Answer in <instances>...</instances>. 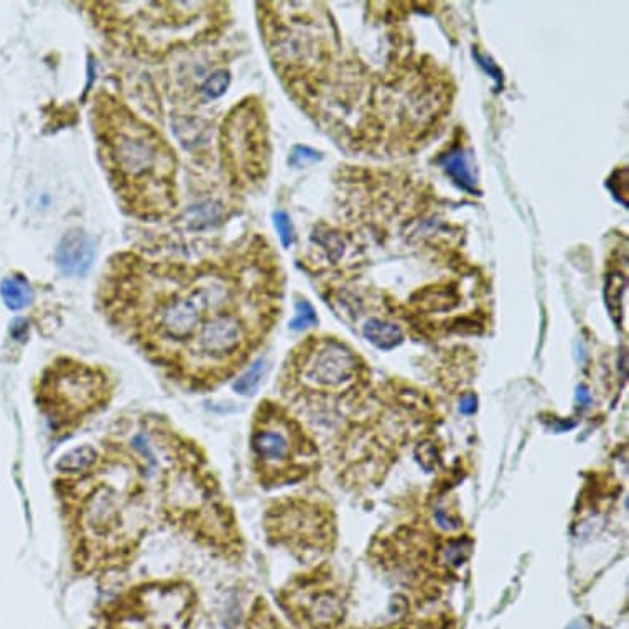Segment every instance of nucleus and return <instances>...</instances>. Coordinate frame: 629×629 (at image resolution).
<instances>
[{
  "instance_id": "16",
  "label": "nucleus",
  "mask_w": 629,
  "mask_h": 629,
  "mask_svg": "<svg viewBox=\"0 0 629 629\" xmlns=\"http://www.w3.org/2000/svg\"><path fill=\"white\" fill-rule=\"evenodd\" d=\"M440 162H442L443 168L447 170L448 175H450L460 187L465 188L468 192L475 190V180H473L470 168H468V164H466L465 155H463L462 150H455V152L443 155Z\"/></svg>"
},
{
  "instance_id": "9",
  "label": "nucleus",
  "mask_w": 629,
  "mask_h": 629,
  "mask_svg": "<svg viewBox=\"0 0 629 629\" xmlns=\"http://www.w3.org/2000/svg\"><path fill=\"white\" fill-rule=\"evenodd\" d=\"M221 159L233 183L257 182L267 167V137L251 99L229 111L221 127Z\"/></svg>"
},
{
  "instance_id": "20",
  "label": "nucleus",
  "mask_w": 629,
  "mask_h": 629,
  "mask_svg": "<svg viewBox=\"0 0 629 629\" xmlns=\"http://www.w3.org/2000/svg\"><path fill=\"white\" fill-rule=\"evenodd\" d=\"M229 83H231V76H229L228 71L221 68V70L213 71L206 78L200 91L206 101H215V99L221 98L226 93Z\"/></svg>"
},
{
  "instance_id": "1",
  "label": "nucleus",
  "mask_w": 629,
  "mask_h": 629,
  "mask_svg": "<svg viewBox=\"0 0 629 629\" xmlns=\"http://www.w3.org/2000/svg\"><path fill=\"white\" fill-rule=\"evenodd\" d=\"M246 252L200 262L121 252L104 269L98 305L112 328L167 378L206 322L221 313L269 310L271 292Z\"/></svg>"
},
{
  "instance_id": "22",
  "label": "nucleus",
  "mask_w": 629,
  "mask_h": 629,
  "mask_svg": "<svg viewBox=\"0 0 629 629\" xmlns=\"http://www.w3.org/2000/svg\"><path fill=\"white\" fill-rule=\"evenodd\" d=\"M315 241L325 249L331 261H338L343 256V252H345V244L341 241L340 236L330 233V231L315 234Z\"/></svg>"
},
{
  "instance_id": "25",
  "label": "nucleus",
  "mask_w": 629,
  "mask_h": 629,
  "mask_svg": "<svg viewBox=\"0 0 629 629\" xmlns=\"http://www.w3.org/2000/svg\"><path fill=\"white\" fill-rule=\"evenodd\" d=\"M470 547H466L462 542H455L452 546L447 549V560L450 564L460 565L465 562L466 557H468V552H470Z\"/></svg>"
},
{
  "instance_id": "29",
  "label": "nucleus",
  "mask_w": 629,
  "mask_h": 629,
  "mask_svg": "<svg viewBox=\"0 0 629 629\" xmlns=\"http://www.w3.org/2000/svg\"><path fill=\"white\" fill-rule=\"evenodd\" d=\"M577 401L580 406L587 407L592 401V396H590V392H588L587 387L582 386L578 387L577 391Z\"/></svg>"
},
{
  "instance_id": "2",
  "label": "nucleus",
  "mask_w": 629,
  "mask_h": 629,
  "mask_svg": "<svg viewBox=\"0 0 629 629\" xmlns=\"http://www.w3.org/2000/svg\"><path fill=\"white\" fill-rule=\"evenodd\" d=\"M99 452L91 470L53 481L71 570L80 578L131 569L149 534V462L119 435L104 438Z\"/></svg>"
},
{
  "instance_id": "5",
  "label": "nucleus",
  "mask_w": 629,
  "mask_h": 629,
  "mask_svg": "<svg viewBox=\"0 0 629 629\" xmlns=\"http://www.w3.org/2000/svg\"><path fill=\"white\" fill-rule=\"evenodd\" d=\"M116 383L108 369L58 356L33 387L38 411L58 438L71 437L108 409Z\"/></svg>"
},
{
  "instance_id": "4",
  "label": "nucleus",
  "mask_w": 629,
  "mask_h": 629,
  "mask_svg": "<svg viewBox=\"0 0 629 629\" xmlns=\"http://www.w3.org/2000/svg\"><path fill=\"white\" fill-rule=\"evenodd\" d=\"M98 154L127 215L160 221L177 210V155L159 129L106 89L91 108Z\"/></svg>"
},
{
  "instance_id": "12",
  "label": "nucleus",
  "mask_w": 629,
  "mask_h": 629,
  "mask_svg": "<svg viewBox=\"0 0 629 629\" xmlns=\"http://www.w3.org/2000/svg\"><path fill=\"white\" fill-rule=\"evenodd\" d=\"M101 452L91 445H81L65 453L56 463V475L75 476L86 473L99 462Z\"/></svg>"
},
{
  "instance_id": "3",
  "label": "nucleus",
  "mask_w": 629,
  "mask_h": 629,
  "mask_svg": "<svg viewBox=\"0 0 629 629\" xmlns=\"http://www.w3.org/2000/svg\"><path fill=\"white\" fill-rule=\"evenodd\" d=\"M157 475V516L221 560L239 562L243 534L205 450L162 415L140 417Z\"/></svg>"
},
{
  "instance_id": "30",
  "label": "nucleus",
  "mask_w": 629,
  "mask_h": 629,
  "mask_svg": "<svg viewBox=\"0 0 629 629\" xmlns=\"http://www.w3.org/2000/svg\"><path fill=\"white\" fill-rule=\"evenodd\" d=\"M567 629H588L587 621L577 620L572 623Z\"/></svg>"
},
{
  "instance_id": "17",
  "label": "nucleus",
  "mask_w": 629,
  "mask_h": 629,
  "mask_svg": "<svg viewBox=\"0 0 629 629\" xmlns=\"http://www.w3.org/2000/svg\"><path fill=\"white\" fill-rule=\"evenodd\" d=\"M626 290V277L621 272H613L606 279L605 299L610 315L618 325L621 323V303Z\"/></svg>"
},
{
  "instance_id": "11",
  "label": "nucleus",
  "mask_w": 629,
  "mask_h": 629,
  "mask_svg": "<svg viewBox=\"0 0 629 629\" xmlns=\"http://www.w3.org/2000/svg\"><path fill=\"white\" fill-rule=\"evenodd\" d=\"M55 259L63 274L84 275L93 266V241L83 229H71L56 247Z\"/></svg>"
},
{
  "instance_id": "26",
  "label": "nucleus",
  "mask_w": 629,
  "mask_h": 629,
  "mask_svg": "<svg viewBox=\"0 0 629 629\" xmlns=\"http://www.w3.org/2000/svg\"><path fill=\"white\" fill-rule=\"evenodd\" d=\"M476 409H478V399H476L475 394H466V396L462 397V401H460V411H462V414H475Z\"/></svg>"
},
{
  "instance_id": "28",
  "label": "nucleus",
  "mask_w": 629,
  "mask_h": 629,
  "mask_svg": "<svg viewBox=\"0 0 629 629\" xmlns=\"http://www.w3.org/2000/svg\"><path fill=\"white\" fill-rule=\"evenodd\" d=\"M435 519H437L438 526L447 529V531L448 529H457V527H460V524L448 518L447 514L443 513L442 509H438L437 513H435Z\"/></svg>"
},
{
  "instance_id": "8",
  "label": "nucleus",
  "mask_w": 629,
  "mask_h": 629,
  "mask_svg": "<svg viewBox=\"0 0 629 629\" xmlns=\"http://www.w3.org/2000/svg\"><path fill=\"white\" fill-rule=\"evenodd\" d=\"M358 376V359L350 348L333 338H308L289 356L282 374L284 396L345 391Z\"/></svg>"
},
{
  "instance_id": "15",
  "label": "nucleus",
  "mask_w": 629,
  "mask_h": 629,
  "mask_svg": "<svg viewBox=\"0 0 629 629\" xmlns=\"http://www.w3.org/2000/svg\"><path fill=\"white\" fill-rule=\"evenodd\" d=\"M0 294L10 310H22L32 300V289L22 275L7 277L0 285Z\"/></svg>"
},
{
  "instance_id": "24",
  "label": "nucleus",
  "mask_w": 629,
  "mask_h": 629,
  "mask_svg": "<svg viewBox=\"0 0 629 629\" xmlns=\"http://www.w3.org/2000/svg\"><path fill=\"white\" fill-rule=\"evenodd\" d=\"M320 159H322V155L315 152V150L305 147V145H297L292 150L289 164L294 165V167H305V165L313 164V162H317Z\"/></svg>"
},
{
  "instance_id": "21",
  "label": "nucleus",
  "mask_w": 629,
  "mask_h": 629,
  "mask_svg": "<svg viewBox=\"0 0 629 629\" xmlns=\"http://www.w3.org/2000/svg\"><path fill=\"white\" fill-rule=\"evenodd\" d=\"M318 317L315 308L307 300H299L295 303V318L290 322V330L303 331L307 328L317 327Z\"/></svg>"
},
{
  "instance_id": "10",
  "label": "nucleus",
  "mask_w": 629,
  "mask_h": 629,
  "mask_svg": "<svg viewBox=\"0 0 629 629\" xmlns=\"http://www.w3.org/2000/svg\"><path fill=\"white\" fill-rule=\"evenodd\" d=\"M269 539L295 555L315 554L327 542L328 521L322 509L302 499L280 501L266 516Z\"/></svg>"
},
{
  "instance_id": "18",
  "label": "nucleus",
  "mask_w": 629,
  "mask_h": 629,
  "mask_svg": "<svg viewBox=\"0 0 629 629\" xmlns=\"http://www.w3.org/2000/svg\"><path fill=\"white\" fill-rule=\"evenodd\" d=\"M267 363L266 359H259L256 363H252L251 368L241 378L236 379L234 383V391L241 396H251L261 386L262 378L266 376Z\"/></svg>"
},
{
  "instance_id": "6",
  "label": "nucleus",
  "mask_w": 629,
  "mask_h": 629,
  "mask_svg": "<svg viewBox=\"0 0 629 629\" xmlns=\"http://www.w3.org/2000/svg\"><path fill=\"white\" fill-rule=\"evenodd\" d=\"M251 465L262 488L272 490L305 480L318 468V448L284 406L262 401L252 417Z\"/></svg>"
},
{
  "instance_id": "23",
  "label": "nucleus",
  "mask_w": 629,
  "mask_h": 629,
  "mask_svg": "<svg viewBox=\"0 0 629 629\" xmlns=\"http://www.w3.org/2000/svg\"><path fill=\"white\" fill-rule=\"evenodd\" d=\"M274 226L277 229L282 246L290 247V244L294 243V231H292V223H290L287 213H284V211L274 213Z\"/></svg>"
},
{
  "instance_id": "27",
  "label": "nucleus",
  "mask_w": 629,
  "mask_h": 629,
  "mask_svg": "<svg viewBox=\"0 0 629 629\" xmlns=\"http://www.w3.org/2000/svg\"><path fill=\"white\" fill-rule=\"evenodd\" d=\"M476 58L480 61V65L493 76L494 80L498 81V83L503 81V75H501V71L498 70V66L494 65L493 61L486 60L485 56L478 55V53H476Z\"/></svg>"
},
{
  "instance_id": "7",
  "label": "nucleus",
  "mask_w": 629,
  "mask_h": 629,
  "mask_svg": "<svg viewBox=\"0 0 629 629\" xmlns=\"http://www.w3.org/2000/svg\"><path fill=\"white\" fill-rule=\"evenodd\" d=\"M198 593L185 578L136 583L109 600L99 613L103 629H187Z\"/></svg>"
},
{
  "instance_id": "13",
  "label": "nucleus",
  "mask_w": 629,
  "mask_h": 629,
  "mask_svg": "<svg viewBox=\"0 0 629 629\" xmlns=\"http://www.w3.org/2000/svg\"><path fill=\"white\" fill-rule=\"evenodd\" d=\"M363 333L379 350H394L396 346L401 345L402 341H404L401 328L394 325V323L379 320V318H371L364 325Z\"/></svg>"
},
{
  "instance_id": "19",
  "label": "nucleus",
  "mask_w": 629,
  "mask_h": 629,
  "mask_svg": "<svg viewBox=\"0 0 629 629\" xmlns=\"http://www.w3.org/2000/svg\"><path fill=\"white\" fill-rule=\"evenodd\" d=\"M244 629H284L280 626L279 620H275L271 610L267 608L266 602L257 600L252 606L249 618H247Z\"/></svg>"
},
{
  "instance_id": "14",
  "label": "nucleus",
  "mask_w": 629,
  "mask_h": 629,
  "mask_svg": "<svg viewBox=\"0 0 629 629\" xmlns=\"http://www.w3.org/2000/svg\"><path fill=\"white\" fill-rule=\"evenodd\" d=\"M172 126L177 139L188 149L205 144L206 139L210 136L208 122L203 121V119H196V117L175 116Z\"/></svg>"
}]
</instances>
